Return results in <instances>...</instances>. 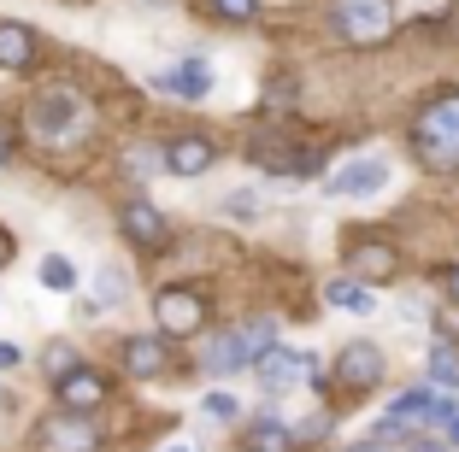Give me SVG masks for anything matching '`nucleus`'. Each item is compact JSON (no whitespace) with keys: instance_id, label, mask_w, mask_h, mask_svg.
<instances>
[{"instance_id":"nucleus-21","label":"nucleus","mask_w":459,"mask_h":452,"mask_svg":"<svg viewBox=\"0 0 459 452\" xmlns=\"http://www.w3.org/2000/svg\"><path fill=\"white\" fill-rule=\"evenodd\" d=\"M242 341H247V353H254V364H259L271 346H277V323H271V318H254V323L242 329Z\"/></svg>"},{"instance_id":"nucleus-18","label":"nucleus","mask_w":459,"mask_h":452,"mask_svg":"<svg viewBox=\"0 0 459 452\" xmlns=\"http://www.w3.org/2000/svg\"><path fill=\"white\" fill-rule=\"evenodd\" d=\"M289 440H295V429H283L277 417H254L247 423V452H289Z\"/></svg>"},{"instance_id":"nucleus-32","label":"nucleus","mask_w":459,"mask_h":452,"mask_svg":"<svg viewBox=\"0 0 459 452\" xmlns=\"http://www.w3.org/2000/svg\"><path fill=\"white\" fill-rule=\"evenodd\" d=\"M447 440H454V447H459V412H454V423H447Z\"/></svg>"},{"instance_id":"nucleus-8","label":"nucleus","mask_w":459,"mask_h":452,"mask_svg":"<svg viewBox=\"0 0 459 452\" xmlns=\"http://www.w3.org/2000/svg\"><path fill=\"white\" fill-rule=\"evenodd\" d=\"M242 364H254L242 329H224V335H206L201 341V371L206 376H230V371H242Z\"/></svg>"},{"instance_id":"nucleus-26","label":"nucleus","mask_w":459,"mask_h":452,"mask_svg":"<svg viewBox=\"0 0 459 452\" xmlns=\"http://www.w3.org/2000/svg\"><path fill=\"white\" fill-rule=\"evenodd\" d=\"M206 417H218V423H236V417H242V405H236L230 394H206Z\"/></svg>"},{"instance_id":"nucleus-27","label":"nucleus","mask_w":459,"mask_h":452,"mask_svg":"<svg viewBox=\"0 0 459 452\" xmlns=\"http://www.w3.org/2000/svg\"><path fill=\"white\" fill-rule=\"evenodd\" d=\"M325 429H330V417H307V423L295 429V440H325Z\"/></svg>"},{"instance_id":"nucleus-22","label":"nucleus","mask_w":459,"mask_h":452,"mask_svg":"<svg viewBox=\"0 0 459 452\" xmlns=\"http://www.w3.org/2000/svg\"><path fill=\"white\" fill-rule=\"evenodd\" d=\"M77 346H71V341H54V346H48V376H54V382H59V376H71V371H77Z\"/></svg>"},{"instance_id":"nucleus-1","label":"nucleus","mask_w":459,"mask_h":452,"mask_svg":"<svg viewBox=\"0 0 459 452\" xmlns=\"http://www.w3.org/2000/svg\"><path fill=\"white\" fill-rule=\"evenodd\" d=\"M412 153L424 171L454 176L459 171V94H442L412 118Z\"/></svg>"},{"instance_id":"nucleus-6","label":"nucleus","mask_w":459,"mask_h":452,"mask_svg":"<svg viewBox=\"0 0 459 452\" xmlns=\"http://www.w3.org/2000/svg\"><path fill=\"white\" fill-rule=\"evenodd\" d=\"M336 382L342 388H377L383 382V353L371 341H348L336 359Z\"/></svg>"},{"instance_id":"nucleus-19","label":"nucleus","mask_w":459,"mask_h":452,"mask_svg":"<svg viewBox=\"0 0 459 452\" xmlns=\"http://www.w3.org/2000/svg\"><path fill=\"white\" fill-rule=\"evenodd\" d=\"M430 382L442 388V394L459 388V353H454V346H430Z\"/></svg>"},{"instance_id":"nucleus-11","label":"nucleus","mask_w":459,"mask_h":452,"mask_svg":"<svg viewBox=\"0 0 459 452\" xmlns=\"http://www.w3.org/2000/svg\"><path fill=\"white\" fill-rule=\"evenodd\" d=\"M118 224H124V235H130L135 247H160V241H165V217L153 212V200H130Z\"/></svg>"},{"instance_id":"nucleus-31","label":"nucleus","mask_w":459,"mask_h":452,"mask_svg":"<svg viewBox=\"0 0 459 452\" xmlns=\"http://www.w3.org/2000/svg\"><path fill=\"white\" fill-rule=\"evenodd\" d=\"M406 452H442V447H436V440H412V447H406Z\"/></svg>"},{"instance_id":"nucleus-23","label":"nucleus","mask_w":459,"mask_h":452,"mask_svg":"<svg viewBox=\"0 0 459 452\" xmlns=\"http://www.w3.org/2000/svg\"><path fill=\"white\" fill-rule=\"evenodd\" d=\"M224 212L230 217H259V194L254 188H236V194H224Z\"/></svg>"},{"instance_id":"nucleus-33","label":"nucleus","mask_w":459,"mask_h":452,"mask_svg":"<svg viewBox=\"0 0 459 452\" xmlns=\"http://www.w3.org/2000/svg\"><path fill=\"white\" fill-rule=\"evenodd\" d=\"M165 452H189V447H165Z\"/></svg>"},{"instance_id":"nucleus-24","label":"nucleus","mask_w":459,"mask_h":452,"mask_svg":"<svg viewBox=\"0 0 459 452\" xmlns=\"http://www.w3.org/2000/svg\"><path fill=\"white\" fill-rule=\"evenodd\" d=\"M212 13L230 18V24H247V18L259 13V0H212Z\"/></svg>"},{"instance_id":"nucleus-9","label":"nucleus","mask_w":459,"mask_h":452,"mask_svg":"<svg viewBox=\"0 0 459 452\" xmlns=\"http://www.w3.org/2000/svg\"><path fill=\"white\" fill-rule=\"evenodd\" d=\"M59 405H65V412H95V405H107V376L77 364L71 376H59Z\"/></svg>"},{"instance_id":"nucleus-13","label":"nucleus","mask_w":459,"mask_h":452,"mask_svg":"<svg viewBox=\"0 0 459 452\" xmlns=\"http://www.w3.org/2000/svg\"><path fill=\"white\" fill-rule=\"evenodd\" d=\"M160 89H177L183 100H206L212 94V71H206V59H183L177 71H165V77H153Z\"/></svg>"},{"instance_id":"nucleus-3","label":"nucleus","mask_w":459,"mask_h":452,"mask_svg":"<svg viewBox=\"0 0 459 452\" xmlns=\"http://www.w3.org/2000/svg\"><path fill=\"white\" fill-rule=\"evenodd\" d=\"M153 323H160V335H201L206 300L195 288H165L153 294Z\"/></svg>"},{"instance_id":"nucleus-12","label":"nucleus","mask_w":459,"mask_h":452,"mask_svg":"<svg viewBox=\"0 0 459 452\" xmlns=\"http://www.w3.org/2000/svg\"><path fill=\"white\" fill-rule=\"evenodd\" d=\"M325 300H330L336 311H353V318H371V311H377V294H371V282H359V277L325 282Z\"/></svg>"},{"instance_id":"nucleus-25","label":"nucleus","mask_w":459,"mask_h":452,"mask_svg":"<svg viewBox=\"0 0 459 452\" xmlns=\"http://www.w3.org/2000/svg\"><path fill=\"white\" fill-rule=\"evenodd\" d=\"M95 288L107 294V306L112 300H124V265H100V277H95Z\"/></svg>"},{"instance_id":"nucleus-17","label":"nucleus","mask_w":459,"mask_h":452,"mask_svg":"<svg viewBox=\"0 0 459 452\" xmlns=\"http://www.w3.org/2000/svg\"><path fill=\"white\" fill-rule=\"evenodd\" d=\"M30 54H36V36L24 24H0V65L6 71H24Z\"/></svg>"},{"instance_id":"nucleus-5","label":"nucleus","mask_w":459,"mask_h":452,"mask_svg":"<svg viewBox=\"0 0 459 452\" xmlns=\"http://www.w3.org/2000/svg\"><path fill=\"white\" fill-rule=\"evenodd\" d=\"M36 435H41V452H95L100 447L95 423H89L82 412H65V405H59V412L36 429Z\"/></svg>"},{"instance_id":"nucleus-4","label":"nucleus","mask_w":459,"mask_h":452,"mask_svg":"<svg viewBox=\"0 0 459 452\" xmlns=\"http://www.w3.org/2000/svg\"><path fill=\"white\" fill-rule=\"evenodd\" d=\"M77 118H82V100L71 89H48L36 107H30V124H36L41 141H65V135L77 130Z\"/></svg>"},{"instance_id":"nucleus-29","label":"nucleus","mask_w":459,"mask_h":452,"mask_svg":"<svg viewBox=\"0 0 459 452\" xmlns=\"http://www.w3.org/2000/svg\"><path fill=\"white\" fill-rule=\"evenodd\" d=\"M18 364H24V353L18 346H0V371H18Z\"/></svg>"},{"instance_id":"nucleus-14","label":"nucleus","mask_w":459,"mask_h":452,"mask_svg":"<svg viewBox=\"0 0 459 452\" xmlns=\"http://www.w3.org/2000/svg\"><path fill=\"white\" fill-rule=\"evenodd\" d=\"M353 270H359V282H389L394 270H401V259H394V247H383V241H365V247H353Z\"/></svg>"},{"instance_id":"nucleus-35","label":"nucleus","mask_w":459,"mask_h":452,"mask_svg":"<svg viewBox=\"0 0 459 452\" xmlns=\"http://www.w3.org/2000/svg\"><path fill=\"white\" fill-rule=\"evenodd\" d=\"M0 259H6V241H0Z\"/></svg>"},{"instance_id":"nucleus-30","label":"nucleus","mask_w":459,"mask_h":452,"mask_svg":"<svg viewBox=\"0 0 459 452\" xmlns=\"http://www.w3.org/2000/svg\"><path fill=\"white\" fill-rule=\"evenodd\" d=\"M442 282H447V294L459 300V265H454V270H442Z\"/></svg>"},{"instance_id":"nucleus-2","label":"nucleus","mask_w":459,"mask_h":452,"mask_svg":"<svg viewBox=\"0 0 459 452\" xmlns=\"http://www.w3.org/2000/svg\"><path fill=\"white\" fill-rule=\"evenodd\" d=\"M330 18H336L342 41H353V47H377V41L394 30V0H336Z\"/></svg>"},{"instance_id":"nucleus-10","label":"nucleus","mask_w":459,"mask_h":452,"mask_svg":"<svg viewBox=\"0 0 459 452\" xmlns=\"http://www.w3.org/2000/svg\"><path fill=\"white\" fill-rule=\"evenodd\" d=\"M330 188H336V194H377V188H389V159H353V165H342V171L330 176Z\"/></svg>"},{"instance_id":"nucleus-15","label":"nucleus","mask_w":459,"mask_h":452,"mask_svg":"<svg viewBox=\"0 0 459 452\" xmlns=\"http://www.w3.org/2000/svg\"><path fill=\"white\" fill-rule=\"evenodd\" d=\"M165 159H171V176H201L206 165L218 159V153H212V141H201V135H183V141H177Z\"/></svg>"},{"instance_id":"nucleus-20","label":"nucleus","mask_w":459,"mask_h":452,"mask_svg":"<svg viewBox=\"0 0 459 452\" xmlns=\"http://www.w3.org/2000/svg\"><path fill=\"white\" fill-rule=\"evenodd\" d=\"M41 288L71 294V288H77V265H71V259H59V253H48V259H41Z\"/></svg>"},{"instance_id":"nucleus-7","label":"nucleus","mask_w":459,"mask_h":452,"mask_svg":"<svg viewBox=\"0 0 459 452\" xmlns=\"http://www.w3.org/2000/svg\"><path fill=\"white\" fill-rule=\"evenodd\" d=\"M254 376L271 388V394H283V388H295L300 376H312V359H307V353H295V346H271L265 359L254 364Z\"/></svg>"},{"instance_id":"nucleus-16","label":"nucleus","mask_w":459,"mask_h":452,"mask_svg":"<svg viewBox=\"0 0 459 452\" xmlns=\"http://www.w3.org/2000/svg\"><path fill=\"white\" fill-rule=\"evenodd\" d=\"M124 364H130V376H160L165 371V341L130 335V341H124Z\"/></svg>"},{"instance_id":"nucleus-34","label":"nucleus","mask_w":459,"mask_h":452,"mask_svg":"<svg viewBox=\"0 0 459 452\" xmlns=\"http://www.w3.org/2000/svg\"><path fill=\"white\" fill-rule=\"evenodd\" d=\"M0 147H6V135H0ZM0 159H6V153H0Z\"/></svg>"},{"instance_id":"nucleus-28","label":"nucleus","mask_w":459,"mask_h":452,"mask_svg":"<svg viewBox=\"0 0 459 452\" xmlns=\"http://www.w3.org/2000/svg\"><path fill=\"white\" fill-rule=\"evenodd\" d=\"M348 452H401V447H394V440H377V435H371V440H359V447H348Z\"/></svg>"}]
</instances>
